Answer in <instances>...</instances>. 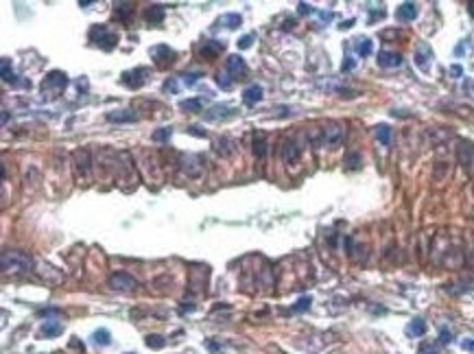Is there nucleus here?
<instances>
[{"mask_svg":"<svg viewBox=\"0 0 474 354\" xmlns=\"http://www.w3.org/2000/svg\"><path fill=\"white\" fill-rule=\"evenodd\" d=\"M300 160V147L295 140H284L282 145V162L284 164H295Z\"/></svg>","mask_w":474,"mask_h":354,"instance_id":"11","label":"nucleus"},{"mask_svg":"<svg viewBox=\"0 0 474 354\" xmlns=\"http://www.w3.org/2000/svg\"><path fill=\"white\" fill-rule=\"evenodd\" d=\"M0 73H2V81H4V84H13V81H15L13 68H11V62H9L7 57L0 62Z\"/></svg>","mask_w":474,"mask_h":354,"instance_id":"26","label":"nucleus"},{"mask_svg":"<svg viewBox=\"0 0 474 354\" xmlns=\"http://www.w3.org/2000/svg\"><path fill=\"white\" fill-rule=\"evenodd\" d=\"M68 86V77H66V73H59V70H53V73H48L46 77H44V81H42V94H44V98H57L59 94L64 92V88Z\"/></svg>","mask_w":474,"mask_h":354,"instance_id":"2","label":"nucleus"},{"mask_svg":"<svg viewBox=\"0 0 474 354\" xmlns=\"http://www.w3.org/2000/svg\"><path fill=\"white\" fill-rule=\"evenodd\" d=\"M75 171L77 177L90 179V151L87 149H81V151L75 153Z\"/></svg>","mask_w":474,"mask_h":354,"instance_id":"8","label":"nucleus"},{"mask_svg":"<svg viewBox=\"0 0 474 354\" xmlns=\"http://www.w3.org/2000/svg\"><path fill=\"white\" fill-rule=\"evenodd\" d=\"M90 42H94L96 46H101L103 51H112L118 44V35L112 33L105 24H96L90 29Z\"/></svg>","mask_w":474,"mask_h":354,"instance_id":"3","label":"nucleus"},{"mask_svg":"<svg viewBox=\"0 0 474 354\" xmlns=\"http://www.w3.org/2000/svg\"><path fill=\"white\" fill-rule=\"evenodd\" d=\"M461 348H464L466 352L474 354V339H464V341H461Z\"/></svg>","mask_w":474,"mask_h":354,"instance_id":"39","label":"nucleus"},{"mask_svg":"<svg viewBox=\"0 0 474 354\" xmlns=\"http://www.w3.org/2000/svg\"><path fill=\"white\" fill-rule=\"evenodd\" d=\"M147 68H136V70H127L123 73V84L127 88H131V90H138L142 84L147 81Z\"/></svg>","mask_w":474,"mask_h":354,"instance_id":"10","label":"nucleus"},{"mask_svg":"<svg viewBox=\"0 0 474 354\" xmlns=\"http://www.w3.org/2000/svg\"><path fill=\"white\" fill-rule=\"evenodd\" d=\"M145 18H147V22H151V24H159V22L164 20V7L162 4H151V7L145 11Z\"/></svg>","mask_w":474,"mask_h":354,"instance_id":"20","label":"nucleus"},{"mask_svg":"<svg viewBox=\"0 0 474 354\" xmlns=\"http://www.w3.org/2000/svg\"><path fill=\"white\" fill-rule=\"evenodd\" d=\"M199 77H201L199 73H188V75H181V81L190 88V86H195L197 81H199Z\"/></svg>","mask_w":474,"mask_h":354,"instance_id":"35","label":"nucleus"},{"mask_svg":"<svg viewBox=\"0 0 474 354\" xmlns=\"http://www.w3.org/2000/svg\"><path fill=\"white\" fill-rule=\"evenodd\" d=\"M461 75H464V68H461V66H450V77H455V79H459V77Z\"/></svg>","mask_w":474,"mask_h":354,"instance_id":"40","label":"nucleus"},{"mask_svg":"<svg viewBox=\"0 0 474 354\" xmlns=\"http://www.w3.org/2000/svg\"><path fill=\"white\" fill-rule=\"evenodd\" d=\"M251 42H253V35H242L236 44H238V48H249V46H251Z\"/></svg>","mask_w":474,"mask_h":354,"instance_id":"37","label":"nucleus"},{"mask_svg":"<svg viewBox=\"0 0 474 354\" xmlns=\"http://www.w3.org/2000/svg\"><path fill=\"white\" fill-rule=\"evenodd\" d=\"M131 13H134V4H129V2H118L116 7H114V18L116 20H127Z\"/></svg>","mask_w":474,"mask_h":354,"instance_id":"24","label":"nucleus"},{"mask_svg":"<svg viewBox=\"0 0 474 354\" xmlns=\"http://www.w3.org/2000/svg\"><path fill=\"white\" fill-rule=\"evenodd\" d=\"M395 18H398L400 22H411V20H415L417 18V4H413V2H402L398 11H395Z\"/></svg>","mask_w":474,"mask_h":354,"instance_id":"14","label":"nucleus"},{"mask_svg":"<svg viewBox=\"0 0 474 354\" xmlns=\"http://www.w3.org/2000/svg\"><path fill=\"white\" fill-rule=\"evenodd\" d=\"M136 284H138V282L131 278L129 273H123V271H118V273H114L112 278H109V286H112L114 291H123V293L134 291Z\"/></svg>","mask_w":474,"mask_h":354,"instance_id":"7","label":"nucleus"},{"mask_svg":"<svg viewBox=\"0 0 474 354\" xmlns=\"http://www.w3.org/2000/svg\"><path fill=\"white\" fill-rule=\"evenodd\" d=\"M311 297H300V300H297L295 304H293V306H291V311H293V313H304V311H308V308H311Z\"/></svg>","mask_w":474,"mask_h":354,"instance_id":"32","label":"nucleus"},{"mask_svg":"<svg viewBox=\"0 0 474 354\" xmlns=\"http://www.w3.org/2000/svg\"><path fill=\"white\" fill-rule=\"evenodd\" d=\"M424 333H426V324H424V319H420V317H415L406 326V335L409 337H422Z\"/></svg>","mask_w":474,"mask_h":354,"instance_id":"23","label":"nucleus"},{"mask_svg":"<svg viewBox=\"0 0 474 354\" xmlns=\"http://www.w3.org/2000/svg\"><path fill=\"white\" fill-rule=\"evenodd\" d=\"M352 68H354V59H352V57H345V62H343V66H341V70H343V73H348V70H352Z\"/></svg>","mask_w":474,"mask_h":354,"instance_id":"41","label":"nucleus"},{"mask_svg":"<svg viewBox=\"0 0 474 354\" xmlns=\"http://www.w3.org/2000/svg\"><path fill=\"white\" fill-rule=\"evenodd\" d=\"M230 116H234V109L228 107V105H214L210 112L206 114L208 120H217V118H230Z\"/></svg>","mask_w":474,"mask_h":354,"instance_id":"18","label":"nucleus"},{"mask_svg":"<svg viewBox=\"0 0 474 354\" xmlns=\"http://www.w3.org/2000/svg\"><path fill=\"white\" fill-rule=\"evenodd\" d=\"M92 339H94L96 346H109V341H112V335H109V330H105V328H98V330H94Z\"/></svg>","mask_w":474,"mask_h":354,"instance_id":"27","label":"nucleus"},{"mask_svg":"<svg viewBox=\"0 0 474 354\" xmlns=\"http://www.w3.org/2000/svg\"><path fill=\"white\" fill-rule=\"evenodd\" d=\"M170 136H173V129H170V127H159L158 131H153L151 140L153 142H166Z\"/></svg>","mask_w":474,"mask_h":354,"instance_id":"31","label":"nucleus"},{"mask_svg":"<svg viewBox=\"0 0 474 354\" xmlns=\"http://www.w3.org/2000/svg\"><path fill=\"white\" fill-rule=\"evenodd\" d=\"M352 24H354V20H348V22H343V24H341V29H350Z\"/></svg>","mask_w":474,"mask_h":354,"instance_id":"45","label":"nucleus"},{"mask_svg":"<svg viewBox=\"0 0 474 354\" xmlns=\"http://www.w3.org/2000/svg\"><path fill=\"white\" fill-rule=\"evenodd\" d=\"M470 9H472V13H474V2H472V4H470Z\"/></svg>","mask_w":474,"mask_h":354,"instance_id":"46","label":"nucleus"},{"mask_svg":"<svg viewBox=\"0 0 474 354\" xmlns=\"http://www.w3.org/2000/svg\"><path fill=\"white\" fill-rule=\"evenodd\" d=\"M0 263H2V271L4 273H24V271L31 269V256L24 252H2V258H0Z\"/></svg>","mask_w":474,"mask_h":354,"instance_id":"1","label":"nucleus"},{"mask_svg":"<svg viewBox=\"0 0 474 354\" xmlns=\"http://www.w3.org/2000/svg\"><path fill=\"white\" fill-rule=\"evenodd\" d=\"M376 138H378L380 145H389L391 142V129L387 125H378L376 127Z\"/></svg>","mask_w":474,"mask_h":354,"instance_id":"30","label":"nucleus"},{"mask_svg":"<svg viewBox=\"0 0 474 354\" xmlns=\"http://www.w3.org/2000/svg\"><path fill=\"white\" fill-rule=\"evenodd\" d=\"M225 73L232 77V81H240L247 77V64L240 55H230L225 62Z\"/></svg>","mask_w":474,"mask_h":354,"instance_id":"4","label":"nucleus"},{"mask_svg":"<svg viewBox=\"0 0 474 354\" xmlns=\"http://www.w3.org/2000/svg\"><path fill=\"white\" fill-rule=\"evenodd\" d=\"M372 48H374V44L369 37H358V40H354V51L361 55V57H367V55H372Z\"/></svg>","mask_w":474,"mask_h":354,"instance_id":"22","label":"nucleus"},{"mask_svg":"<svg viewBox=\"0 0 474 354\" xmlns=\"http://www.w3.org/2000/svg\"><path fill=\"white\" fill-rule=\"evenodd\" d=\"M64 333V326L59 324V322H46L40 328V335L42 337H46V339H53V337H59Z\"/></svg>","mask_w":474,"mask_h":354,"instance_id":"19","label":"nucleus"},{"mask_svg":"<svg viewBox=\"0 0 474 354\" xmlns=\"http://www.w3.org/2000/svg\"><path fill=\"white\" fill-rule=\"evenodd\" d=\"M147 346L151 348V350H162V348L166 346V339H164L162 335H149L147 337Z\"/></svg>","mask_w":474,"mask_h":354,"instance_id":"29","label":"nucleus"},{"mask_svg":"<svg viewBox=\"0 0 474 354\" xmlns=\"http://www.w3.org/2000/svg\"><path fill=\"white\" fill-rule=\"evenodd\" d=\"M431 59H433V51L428 44H420L415 48V66L422 70V73H428L431 70Z\"/></svg>","mask_w":474,"mask_h":354,"instance_id":"9","label":"nucleus"},{"mask_svg":"<svg viewBox=\"0 0 474 354\" xmlns=\"http://www.w3.org/2000/svg\"><path fill=\"white\" fill-rule=\"evenodd\" d=\"M402 64V55L391 53V51H380L378 53V66L380 68H398Z\"/></svg>","mask_w":474,"mask_h":354,"instance_id":"12","label":"nucleus"},{"mask_svg":"<svg viewBox=\"0 0 474 354\" xmlns=\"http://www.w3.org/2000/svg\"><path fill=\"white\" fill-rule=\"evenodd\" d=\"M105 118L109 123H134L138 116L134 112H129V109H120V112H107Z\"/></svg>","mask_w":474,"mask_h":354,"instance_id":"16","label":"nucleus"},{"mask_svg":"<svg viewBox=\"0 0 474 354\" xmlns=\"http://www.w3.org/2000/svg\"><path fill=\"white\" fill-rule=\"evenodd\" d=\"M439 341H442V344H450V341H453V335H450V330L442 328V333H439Z\"/></svg>","mask_w":474,"mask_h":354,"instance_id":"38","label":"nucleus"},{"mask_svg":"<svg viewBox=\"0 0 474 354\" xmlns=\"http://www.w3.org/2000/svg\"><path fill=\"white\" fill-rule=\"evenodd\" d=\"M190 134H195V136H206V131H199V127H190Z\"/></svg>","mask_w":474,"mask_h":354,"instance_id":"44","label":"nucleus"},{"mask_svg":"<svg viewBox=\"0 0 474 354\" xmlns=\"http://www.w3.org/2000/svg\"><path fill=\"white\" fill-rule=\"evenodd\" d=\"M151 57L156 59V64L159 66V68H164V66L175 64L177 55H175L173 48H168V46H164V44H159V46H153V48H151Z\"/></svg>","mask_w":474,"mask_h":354,"instance_id":"6","label":"nucleus"},{"mask_svg":"<svg viewBox=\"0 0 474 354\" xmlns=\"http://www.w3.org/2000/svg\"><path fill=\"white\" fill-rule=\"evenodd\" d=\"M214 151H217L219 156H223V158L232 156V153H234V142L230 140V138H221V140L214 142Z\"/></svg>","mask_w":474,"mask_h":354,"instance_id":"21","label":"nucleus"},{"mask_svg":"<svg viewBox=\"0 0 474 354\" xmlns=\"http://www.w3.org/2000/svg\"><path fill=\"white\" fill-rule=\"evenodd\" d=\"M223 42H219V40H210V42H203V46H201V55L203 57H217L219 53L223 51Z\"/></svg>","mask_w":474,"mask_h":354,"instance_id":"17","label":"nucleus"},{"mask_svg":"<svg viewBox=\"0 0 474 354\" xmlns=\"http://www.w3.org/2000/svg\"><path fill=\"white\" fill-rule=\"evenodd\" d=\"M240 22H242V18H240L238 13H225V15H221V20H219V24L228 26V29H238V26H240Z\"/></svg>","mask_w":474,"mask_h":354,"instance_id":"25","label":"nucleus"},{"mask_svg":"<svg viewBox=\"0 0 474 354\" xmlns=\"http://www.w3.org/2000/svg\"><path fill=\"white\" fill-rule=\"evenodd\" d=\"M345 167L352 171L358 169L361 167V156H358V153H348V156H345Z\"/></svg>","mask_w":474,"mask_h":354,"instance_id":"34","label":"nucleus"},{"mask_svg":"<svg viewBox=\"0 0 474 354\" xmlns=\"http://www.w3.org/2000/svg\"><path fill=\"white\" fill-rule=\"evenodd\" d=\"M417 354H439V352L435 350L433 346H422V348H420V352H417Z\"/></svg>","mask_w":474,"mask_h":354,"instance_id":"42","label":"nucleus"},{"mask_svg":"<svg viewBox=\"0 0 474 354\" xmlns=\"http://www.w3.org/2000/svg\"><path fill=\"white\" fill-rule=\"evenodd\" d=\"M217 84L221 86L223 90H230V88H232V84H234V81H232V77H230V75H228V73H225V70H223V73H219V75H217Z\"/></svg>","mask_w":474,"mask_h":354,"instance_id":"33","label":"nucleus"},{"mask_svg":"<svg viewBox=\"0 0 474 354\" xmlns=\"http://www.w3.org/2000/svg\"><path fill=\"white\" fill-rule=\"evenodd\" d=\"M267 147H269V142H267V136H264L262 131H253V140H251V149H253V156H256L258 160H262L264 156H267Z\"/></svg>","mask_w":474,"mask_h":354,"instance_id":"13","label":"nucleus"},{"mask_svg":"<svg viewBox=\"0 0 474 354\" xmlns=\"http://www.w3.org/2000/svg\"><path fill=\"white\" fill-rule=\"evenodd\" d=\"M341 140H343V127L337 125V123H330L326 129H323V134H321V142L326 147L334 149V147L341 145Z\"/></svg>","mask_w":474,"mask_h":354,"instance_id":"5","label":"nucleus"},{"mask_svg":"<svg viewBox=\"0 0 474 354\" xmlns=\"http://www.w3.org/2000/svg\"><path fill=\"white\" fill-rule=\"evenodd\" d=\"M179 109L184 112H201V98H186L179 103Z\"/></svg>","mask_w":474,"mask_h":354,"instance_id":"28","label":"nucleus"},{"mask_svg":"<svg viewBox=\"0 0 474 354\" xmlns=\"http://www.w3.org/2000/svg\"><path fill=\"white\" fill-rule=\"evenodd\" d=\"M242 101H245V105H256V103H260V101H262V86L253 84V86H249V88H245V92H242Z\"/></svg>","mask_w":474,"mask_h":354,"instance_id":"15","label":"nucleus"},{"mask_svg":"<svg viewBox=\"0 0 474 354\" xmlns=\"http://www.w3.org/2000/svg\"><path fill=\"white\" fill-rule=\"evenodd\" d=\"M164 92H173V94H177V81H175V79L164 81Z\"/></svg>","mask_w":474,"mask_h":354,"instance_id":"36","label":"nucleus"},{"mask_svg":"<svg viewBox=\"0 0 474 354\" xmlns=\"http://www.w3.org/2000/svg\"><path fill=\"white\" fill-rule=\"evenodd\" d=\"M297 7H300V9H297L300 13H311V11H313V7H311V4H306V2H300Z\"/></svg>","mask_w":474,"mask_h":354,"instance_id":"43","label":"nucleus"}]
</instances>
